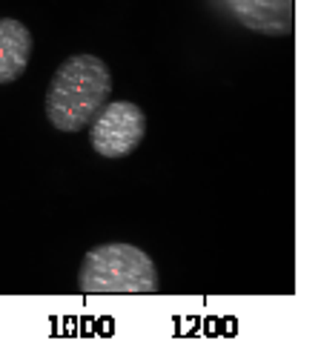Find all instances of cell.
I'll return each mask as SVG.
<instances>
[{"instance_id":"1","label":"cell","mask_w":321,"mask_h":361,"mask_svg":"<svg viewBox=\"0 0 321 361\" xmlns=\"http://www.w3.org/2000/svg\"><path fill=\"white\" fill-rule=\"evenodd\" d=\"M112 72L98 55L66 58L46 92V118L58 132H80L109 101Z\"/></svg>"},{"instance_id":"2","label":"cell","mask_w":321,"mask_h":361,"mask_svg":"<svg viewBox=\"0 0 321 361\" xmlns=\"http://www.w3.org/2000/svg\"><path fill=\"white\" fill-rule=\"evenodd\" d=\"M78 284L86 295H152L158 293V269L141 247L101 244L83 255Z\"/></svg>"},{"instance_id":"3","label":"cell","mask_w":321,"mask_h":361,"mask_svg":"<svg viewBox=\"0 0 321 361\" xmlns=\"http://www.w3.org/2000/svg\"><path fill=\"white\" fill-rule=\"evenodd\" d=\"M147 115L132 101H107L89 123V144L101 158H126L141 147Z\"/></svg>"},{"instance_id":"4","label":"cell","mask_w":321,"mask_h":361,"mask_svg":"<svg viewBox=\"0 0 321 361\" xmlns=\"http://www.w3.org/2000/svg\"><path fill=\"white\" fill-rule=\"evenodd\" d=\"M236 20L264 37H287L293 32L296 0H224Z\"/></svg>"},{"instance_id":"5","label":"cell","mask_w":321,"mask_h":361,"mask_svg":"<svg viewBox=\"0 0 321 361\" xmlns=\"http://www.w3.org/2000/svg\"><path fill=\"white\" fill-rule=\"evenodd\" d=\"M32 32L15 18H0V86L15 83L32 61Z\"/></svg>"}]
</instances>
